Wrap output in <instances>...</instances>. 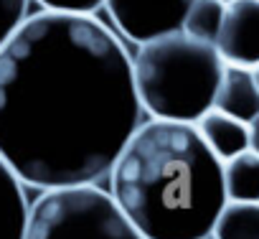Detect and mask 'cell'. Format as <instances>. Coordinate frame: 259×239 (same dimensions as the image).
<instances>
[{"label": "cell", "mask_w": 259, "mask_h": 239, "mask_svg": "<svg viewBox=\"0 0 259 239\" xmlns=\"http://www.w3.org/2000/svg\"><path fill=\"white\" fill-rule=\"evenodd\" d=\"M140 109L133 59L92 16L41 11L0 46V155L26 186L109 176Z\"/></svg>", "instance_id": "cell-1"}, {"label": "cell", "mask_w": 259, "mask_h": 239, "mask_svg": "<svg viewBox=\"0 0 259 239\" xmlns=\"http://www.w3.org/2000/svg\"><path fill=\"white\" fill-rule=\"evenodd\" d=\"M112 196L145 239H208L226 206L224 161L193 123L150 120L119 153Z\"/></svg>", "instance_id": "cell-2"}, {"label": "cell", "mask_w": 259, "mask_h": 239, "mask_svg": "<svg viewBox=\"0 0 259 239\" xmlns=\"http://www.w3.org/2000/svg\"><path fill=\"white\" fill-rule=\"evenodd\" d=\"M224 66L216 44L198 41L183 28L145 41L133 59L140 104L155 120L196 125L213 107Z\"/></svg>", "instance_id": "cell-3"}, {"label": "cell", "mask_w": 259, "mask_h": 239, "mask_svg": "<svg viewBox=\"0 0 259 239\" xmlns=\"http://www.w3.org/2000/svg\"><path fill=\"white\" fill-rule=\"evenodd\" d=\"M26 239H145L112 193L94 183L44 191L28 216Z\"/></svg>", "instance_id": "cell-4"}, {"label": "cell", "mask_w": 259, "mask_h": 239, "mask_svg": "<svg viewBox=\"0 0 259 239\" xmlns=\"http://www.w3.org/2000/svg\"><path fill=\"white\" fill-rule=\"evenodd\" d=\"M193 0H104L114 26L135 44L183 28Z\"/></svg>", "instance_id": "cell-5"}, {"label": "cell", "mask_w": 259, "mask_h": 239, "mask_svg": "<svg viewBox=\"0 0 259 239\" xmlns=\"http://www.w3.org/2000/svg\"><path fill=\"white\" fill-rule=\"evenodd\" d=\"M216 49L226 64L259 66V0H231Z\"/></svg>", "instance_id": "cell-6"}, {"label": "cell", "mask_w": 259, "mask_h": 239, "mask_svg": "<svg viewBox=\"0 0 259 239\" xmlns=\"http://www.w3.org/2000/svg\"><path fill=\"white\" fill-rule=\"evenodd\" d=\"M213 107L244 120V123L256 120L259 117V82H256L254 69L226 64L219 89H216Z\"/></svg>", "instance_id": "cell-7"}, {"label": "cell", "mask_w": 259, "mask_h": 239, "mask_svg": "<svg viewBox=\"0 0 259 239\" xmlns=\"http://www.w3.org/2000/svg\"><path fill=\"white\" fill-rule=\"evenodd\" d=\"M201 138L206 140V145L221 158V161H229L244 150L251 148V128L244 120L234 117V114H226L216 107H211L198 123H196Z\"/></svg>", "instance_id": "cell-8"}, {"label": "cell", "mask_w": 259, "mask_h": 239, "mask_svg": "<svg viewBox=\"0 0 259 239\" xmlns=\"http://www.w3.org/2000/svg\"><path fill=\"white\" fill-rule=\"evenodd\" d=\"M31 206L26 183L13 166L0 155V239H26Z\"/></svg>", "instance_id": "cell-9"}, {"label": "cell", "mask_w": 259, "mask_h": 239, "mask_svg": "<svg viewBox=\"0 0 259 239\" xmlns=\"http://www.w3.org/2000/svg\"><path fill=\"white\" fill-rule=\"evenodd\" d=\"M224 186L229 201H259V153L249 148L224 161Z\"/></svg>", "instance_id": "cell-10"}, {"label": "cell", "mask_w": 259, "mask_h": 239, "mask_svg": "<svg viewBox=\"0 0 259 239\" xmlns=\"http://www.w3.org/2000/svg\"><path fill=\"white\" fill-rule=\"evenodd\" d=\"M211 236L213 239H259V201H226Z\"/></svg>", "instance_id": "cell-11"}, {"label": "cell", "mask_w": 259, "mask_h": 239, "mask_svg": "<svg viewBox=\"0 0 259 239\" xmlns=\"http://www.w3.org/2000/svg\"><path fill=\"white\" fill-rule=\"evenodd\" d=\"M224 16H226L224 0H193L186 13V21H183V31L198 41L216 44V38L221 33Z\"/></svg>", "instance_id": "cell-12"}, {"label": "cell", "mask_w": 259, "mask_h": 239, "mask_svg": "<svg viewBox=\"0 0 259 239\" xmlns=\"http://www.w3.org/2000/svg\"><path fill=\"white\" fill-rule=\"evenodd\" d=\"M28 0H0V46L28 18Z\"/></svg>", "instance_id": "cell-13"}, {"label": "cell", "mask_w": 259, "mask_h": 239, "mask_svg": "<svg viewBox=\"0 0 259 239\" xmlns=\"http://www.w3.org/2000/svg\"><path fill=\"white\" fill-rule=\"evenodd\" d=\"M44 11H56V13H84L92 16L99 6H104V0H36Z\"/></svg>", "instance_id": "cell-14"}, {"label": "cell", "mask_w": 259, "mask_h": 239, "mask_svg": "<svg viewBox=\"0 0 259 239\" xmlns=\"http://www.w3.org/2000/svg\"><path fill=\"white\" fill-rule=\"evenodd\" d=\"M249 128H251V150H256V153H259V117H256V120H251Z\"/></svg>", "instance_id": "cell-15"}, {"label": "cell", "mask_w": 259, "mask_h": 239, "mask_svg": "<svg viewBox=\"0 0 259 239\" xmlns=\"http://www.w3.org/2000/svg\"><path fill=\"white\" fill-rule=\"evenodd\" d=\"M254 74H256V82H259V66H254Z\"/></svg>", "instance_id": "cell-16"}, {"label": "cell", "mask_w": 259, "mask_h": 239, "mask_svg": "<svg viewBox=\"0 0 259 239\" xmlns=\"http://www.w3.org/2000/svg\"><path fill=\"white\" fill-rule=\"evenodd\" d=\"M224 3H231V0H224Z\"/></svg>", "instance_id": "cell-17"}]
</instances>
